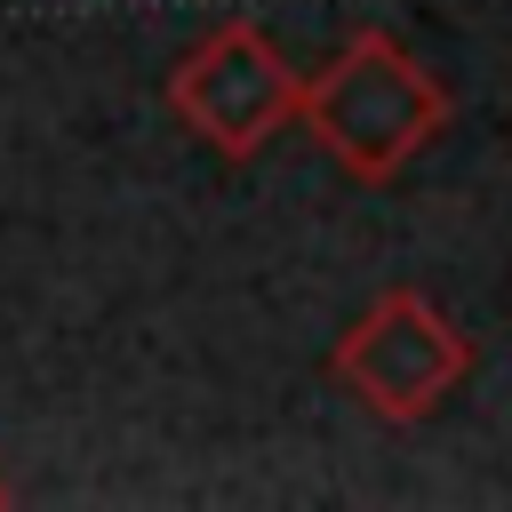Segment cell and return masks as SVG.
<instances>
[{
	"mask_svg": "<svg viewBox=\"0 0 512 512\" xmlns=\"http://www.w3.org/2000/svg\"><path fill=\"white\" fill-rule=\"evenodd\" d=\"M304 136L352 176V184H392L424 144L448 136L456 96L440 88L432 64H416L392 32H352L296 96Z\"/></svg>",
	"mask_w": 512,
	"mask_h": 512,
	"instance_id": "1",
	"label": "cell"
},
{
	"mask_svg": "<svg viewBox=\"0 0 512 512\" xmlns=\"http://www.w3.org/2000/svg\"><path fill=\"white\" fill-rule=\"evenodd\" d=\"M472 376V344L464 328L416 296V288H384L368 312H352V328L328 344V384L352 392L368 416L384 424H424L456 384Z\"/></svg>",
	"mask_w": 512,
	"mask_h": 512,
	"instance_id": "2",
	"label": "cell"
},
{
	"mask_svg": "<svg viewBox=\"0 0 512 512\" xmlns=\"http://www.w3.org/2000/svg\"><path fill=\"white\" fill-rule=\"evenodd\" d=\"M304 96V72L272 48L256 16H224L208 40H192L168 72V112L216 152V160H256L272 136H288Z\"/></svg>",
	"mask_w": 512,
	"mask_h": 512,
	"instance_id": "3",
	"label": "cell"
},
{
	"mask_svg": "<svg viewBox=\"0 0 512 512\" xmlns=\"http://www.w3.org/2000/svg\"><path fill=\"white\" fill-rule=\"evenodd\" d=\"M0 504H8V480H0Z\"/></svg>",
	"mask_w": 512,
	"mask_h": 512,
	"instance_id": "4",
	"label": "cell"
}]
</instances>
